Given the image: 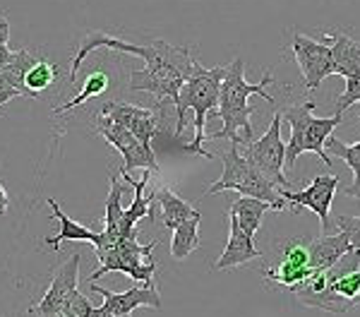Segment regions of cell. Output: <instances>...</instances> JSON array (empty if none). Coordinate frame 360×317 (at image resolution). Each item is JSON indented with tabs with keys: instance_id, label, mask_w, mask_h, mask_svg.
<instances>
[{
	"instance_id": "obj_1",
	"label": "cell",
	"mask_w": 360,
	"mask_h": 317,
	"mask_svg": "<svg viewBox=\"0 0 360 317\" xmlns=\"http://www.w3.org/2000/svg\"><path fill=\"white\" fill-rule=\"evenodd\" d=\"M96 48H111L120 51V53L144 58L147 67L130 72V91H144V94L156 96L159 101L168 99L173 103V108H176L180 89L188 82L195 65V53L185 46H171L168 41H161V39H154L149 44H130L123 41V39L108 37L103 32H94L79 44L77 53H75V60L70 65V82L77 79V72L86 60V56L94 53Z\"/></svg>"
},
{
	"instance_id": "obj_2",
	"label": "cell",
	"mask_w": 360,
	"mask_h": 317,
	"mask_svg": "<svg viewBox=\"0 0 360 317\" xmlns=\"http://www.w3.org/2000/svg\"><path fill=\"white\" fill-rule=\"evenodd\" d=\"M269 84H274V75L266 72L257 84L245 79V63L243 58H236L229 67H226V77L221 82V91H219V106L217 115L224 120V130L209 135V140H221L226 137L231 144H248L252 142V118L255 108L250 106V96L259 94L269 103H274V96L269 94Z\"/></svg>"
},
{
	"instance_id": "obj_3",
	"label": "cell",
	"mask_w": 360,
	"mask_h": 317,
	"mask_svg": "<svg viewBox=\"0 0 360 317\" xmlns=\"http://www.w3.org/2000/svg\"><path fill=\"white\" fill-rule=\"evenodd\" d=\"M226 77V67H207L197 60L195 56V65H193V72H190L188 82L183 84L180 89V96H178V103H176V135L185 130V115L188 111L195 113V140L190 144H185L190 154H200L205 159H214L212 152H207L205 144H207V137H205V123L209 118V113L219 106V91H221V82Z\"/></svg>"
},
{
	"instance_id": "obj_4",
	"label": "cell",
	"mask_w": 360,
	"mask_h": 317,
	"mask_svg": "<svg viewBox=\"0 0 360 317\" xmlns=\"http://www.w3.org/2000/svg\"><path fill=\"white\" fill-rule=\"evenodd\" d=\"M312 111H315L312 101L281 108V118L291 125V140L286 144V171H291L298 157L305 152L317 154L324 161V166L332 169V154L327 152V140L341 123L344 113L336 111L332 118H315Z\"/></svg>"
},
{
	"instance_id": "obj_5",
	"label": "cell",
	"mask_w": 360,
	"mask_h": 317,
	"mask_svg": "<svg viewBox=\"0 0 360 317\" xmlns=\"http://www.w3.org/2000/svg\"><path fill=\"white\" fill-rule=\"evenodd\" d=\"M226 190H238V193L248 195V198L264 200L274 212H283L291 207L281 198V193H278L274 183L266 181L262 173L238 152V144H231L229 152H226L221 178L217 183H212V186H207L202 195H217V193H226Z\"/></svg>"
},
{
	"instance_id": "obj_6",
	"label": "cell",
	"mask_w": 360,
	"mask_h": 317,
	"mask_svg": "<svg viewBox=\"0 0 360 317\" xmlns=\"http://www.w3.org/2000/svg\"><path fill=\"white\" fill-rule=\"evenodd\" d=\"M156 245H159V240H154V243H149V245H139L137 243V231L127 235V238H120L115 247H111V250H106V252H98L96 255L98 267H96L94 274H89L86 284L98 281L103 274H108V272H123V274L130 276L135 284H144V286L156 284L154 272L159 269V262L152 257Z\"/></svg>"
},
{
	"instance_id": "obj_7",
	"label": "cell",
	"mask_w": 360,
	"mask_h": 317,
	"mask_svg": "<svg viewBox=\"0 0 360 317\" xmlns=\"http://www.w3.org/2000/svg\"><path fill=\"white\" fill-rule=\"evenodd\" d=\"M266 181H271L276 188L291 190L293 183L286 178V144L281 140V111L274 113L269 128L257 142L245 144L243 154Z\"/></svg>"
},
{
	"instance_id": "obj_8",
	"label": "cell",
	"mask_w": 360,
	"mask_h": 317,
	"mask_svg": "<svg viewBox=\"0 0 360 317\" xmlns=\"http://www.w3.org/2000/svg\"><path fill=\"white\" fill-rule=\"evenodd\" d=\"M307 243H310V240H303V238H293V240L281 243V247H278L281 257L264 269V284L276 286L278 291L293 293L307 276L312 272H317L310 264V247H307Z\"/></svg>"
},
{
	"instance_id": "obj_9",
	"label": "cell",
	"mask_w": 360,
	"mask_h": 317,
	"mask_svg": "<svg viewBox=\"0 0 360 317\" xmlns=\"http://www.w3.org/2000/svg\"><path fill=\"white\" fill-rule=\"evenodd\" d=\"M94 132L120 152V157H123V166L120 169L123 171H132V169H149L152 173L159 171V161H156L154 149L149 144H144L142 140H137L125 125L115 123V120L106 118V115H96Z\"/></svg>"
},
{
	"instance_id": "obj_10",
	"label": "cell",
	"mask_w": 360,
	"mask_h": 317,
	"mask_svg": "<svg viewBox=\"0 0 360 317\" xmlns=\"http://www.w3.org/2000/svg\"><path fill=\"white\" fill-rule=\"evenodd\" d=\"M291 53L295 58L303 75L305 89L315 91L329 75H334V53L332 46L315 41V39L305 37V34L293 32L291 37Z\"/></svg>"
},
{
	"instance_id": "obj_11",
	"label": "cell",
	"mask_w": 360,
	"mask_h": 317,
	"mask_svg": "<svg viewBox=\"0 0 360 317\" xmlns=\"http://www.w3.org/2000/svg\"><path fill=\"white\" fill-rule=\"evenodd\" d=\"M164 101H159L156 108H139V106H132V103H125V101H106L101 108H98V115H106V118L115 120V123L125 125L137 140H142L144 144L152 147L156 132L164 125Z\"/></svg>"
},
{
	"instance_id": "obj_12",
	"label": "cell",
	"mask_w": 360,
	"mask_h": 317,
	"mask_svg": "<svg viewBox=\"0 0 360 317\" xmlns=\"http://www.w3.org/2000/svg\"><path fill=\"white\" fill-rule=\"evenodd\" d=\"M339 183L341 181L336 176H317L315 181L303 190L278 188V193L291 205V212H295V214L300 212V207H307V209L315 212L319 216V221H322V233H329V228L334 226L332 219H329V212H332V200H334L336 190H339Z\"/></svg>"
},
{
	"instance_id": "obj_13",
	"label": "cell",
	"mask_w": 360,
	"mask_h": 317,
	"mask_svg": "<svg viewBox=\"0 0 360 317\" xmlns=\"http://www.w3.org/2000/svg\"><path fill=\"white\" fill-rule=\"evenodd\" d=\"M79 259H82L79 252H75V255L58 269V274L53 276V281H51L49 291L44 293L41 301L27 310L29 317H51L65 308V303L72 298V293L79 291L77 288L79 286Z\"/></svg>"
},
{
	"instance_id": "obj_14",
	"label": "cell",
	"mask_w": 360,
	"mask_h": 317,
	"mask_svg": "<svg viewBox=\"0 0 360 317\" xmlns=\"http://www.w3.org/2000/svg\"><path fill=\"white\" fill-rule=\"evenodd\" d=\"M89 288L94 293H98V296H103V308L113 315H132V310H137V308L161 310V296H159L156 284L152 286L137 284V286H132L130 291H123V293H113V291H108V288H101L96 281H91Z\"/></svg>"
},
{
	"instance_id": "obj_15",
	"label": "cell",
	"mask_w": 360,
	"mask_h": 317,
	"mask_svg": "<svg viewBox=\"0 0 360 317\" xmlns=\"http://www.w3.org/2000/svg\"><path fill=\"white\" fill-rule=\"evenodd\" d=\"M226 219H229V240H226L221 257L212 264L214 272H224V269L240 267V264H248V262H252V259H262V252L255 247V235L243 231L240 224L231 214Z\"/></svg>"
},
{
	"instance_id": "obj_16",
	"label": "cell",
	"mask_w": 360,
	"mask_h": 317,
	"mask_svg": "<svg viewBox=\"0 0 360 317\" xmlns=\"http://www.w3.org/2000/svg\"><path fill=\"white\" fill-rule=\"evenodd\" d=\"M310 264L317 272H329L341 257H346L353 250L351 238L339 231V233H322L317 238H312L310 243Z\"/></svg>"
},
{
	"instance_id": "obj_17",
	"label": "cell",
	"mask_w": 360,
	"mask_h": 317,
	"mask_svg": "<svg viewBox=\"0 0 360 317\" xmlns=\"http://www.w3.org/2000/svg\"><path fill=\"white\" fill-rule=\"evenodd\" d=\"M324 41L332 46L334 75L341 77H360V41L341 32L324 34Z\"/></svg>"
},
{
	"instance_id": "obj_18",
	"label": "cell",
	"mask_w": 360,
	"mask_h": 317,
	"mask_svg": "<svg viewBox=\"0 0 360 317\" xmlns=\"http://www.w3.org/2000/svg\"><path fill=\"white\" fill-rule=\"evenodd\" d=\"M49 207H51V212H53V216L58 219V224H60V231H58L56 238H46V245H49V247L60 250L63 240H82V243H91V245L98 243L101 233H96V231H91V228L82 226V224L72 221V219L63 212V207H60V202H58V200L49 198Z\"/></svg>"
},
{
	"instance_id": "obj_19",
	"label": "cell",
	"mask_w": 360,
	"mask_h": 317,
	"mask_svg": "<svg viewBox=\"0 0 360 317\" xmlns=\"http://www.w3.org/2000/svg\"><path fill=\"white\" fill-rule=\"evenodd\" d=\"M154 200L156 205L161 207V214H164V226L168 231H176L180 224L188 221V219H195V216H202L200 212L195 209L193 205H188L183 198H178L171 188H159L154 190Z\"/></svg>"
},
{
	"instance_id": "obj_20",
	"label": "cell",
	"mask_w": 360,
	"mask_h": 317,
	"mask_svg": "<svg viewBox=\"0 0 360 317\" xmlns=\"http://www.w3.org/2000/svg\"><path fill=\"white\" fill-rule=\"evenodd\" d=\"M271 207L266 205L264 200H257V198H248V195H240L233 205H231L229 214L240 224L243 231H248L250 235H255L262 226V219L264 214L269 212Z\"/></svg>"
},
{
	"instance_id": "obj_21",
	"label": "cell",
	"mask_w": 360,
	"mask_h": 317,
	"mask_svg": "<svg viewBox=\"0 0 360 317\" xmlns=\"http://www.w3.org/2000/svg\"><path fill=\"white\" fill-rule=\"evenodd\" d=\"M37 60H39V56L32 53V51H27V48L13 51V58L0 67V84H8V86H13V89L20 91L22 96H29L27 86H25V77H27L29 67H32Z\"/></svg>"
},
{
	"instance_id": "obj_22",
	"label": "cell",
	"mask_w": 360,
	"mask_h": 317,
	"mask_svg": "<svg viewBox=\"0 0 360 317\" xmlns=\"http://www.w3.org/2000/svg\"><path fill=\"white\" fill-rule=\"evenodd\" d=\"M327 152L332 154V157L346 161L348 166H351L353 171V183L348 188H341V193L348 195V198H356L360 200V142L356 144H344L339 142L336 137L332 135L327 140Z\"/></svg>"
},
{
	"instance_id": "obj_23",
	"label": "cell",
	"mask_w": 360,
	"mask_h": 317,
	"mask_svg": "<svg viewBox=\"0 0 360 317\" xmlns=\"http://www.w3.org/2000/svg\"><path fill=\"white\" fill-rule=\"evenodd\" d=\"M200 219L202 216L188 219V221H183L176 231H173V238H171V257L173 259H185L200 247Z\"/></svg>"
},
{
	"instance_id": "obj_24",
	"label": "cell",
	"mask_w": 360,
	"mask_h": 317,
	"mask_svg": "<svg viewBox=\"0 0 360 317\" xmlns=\"http://www.w3.org/2000/svg\"><path fill=\"white\" fill-rule=\"evenodd\" d=\"M108 84H111V79H108L106 72H101V70L89 72V75H86V79H84V84H82V89H79V94L75 96V99H70L68 103H63V106L53 108V113L63 115V113L75 111V108H79L84 101L94 99V96H101L103 91L108 89Z\"/></svg>"
},
{
	"instance_id": "obj_25",
	"label": "cell",
	"mask_w": 360,
	"mask_h": 317,
	"mask_svg": "<svg viewBox=\"0 0 360 317\" xmlns=\"http://www.w3.org/2000/svg\"><path fill=\"white\" fill-rule=\"evenodd\" d=\"M58 75H60V67H58L56 63H51V60H44V58H39V60L34 63L32 67H29V72H27V77H25L27 94L37 99V96L41 94L44 89H49V86L56 82Z\"/></svg>"
},
{
	"instance_id": "obj_26",
	"label": "cell",
	"mask_w": 360,
	"mask_h": 317,
	"mask_svg": "<svg viewBox=\"0 0 360 317\" xmlns=\"http://www.w3.org/2000/svg\"><path fill=\"white\" fill-rule=\"evenodd\" d=\"M91 310H94V305L89 303V298H86L84 293L75 291L72 298L65 303V308H63L60 313L68 317H91Z\"/></svg>"
},
{
	"instance_id": "obj_27",
	"label": "cell",
	"mask_w": 360,
	"mask_h": 317,
	"mask_svg": "<svg viewBox=\"0 0 360 317\" xmlns=\"http://www.w3.org/2000/svg\"><path fill=\"white\" fill-rule=\"evenodd\" d=\"M334 226L351 238L353 250L360 252V216H336L334 219Z\"/></svg>"
},
{
	"instance_id": "obj_28",
	"label": "cell",
	"mask_w": 360,
	"mask_h": 317,
	"mask_svg": "<svg viewBox=\"0 0 360 317\" xmlns=\"http://www.w3.org/2000/svg\"><path fill=\"white\" fill-rule=\"evenodd\" d=\"M360 101V77H348L346 79V89L344 94L339 96V101H336V111H348V108L353 106V103Z\"/></svg>"
},
{
	"instance_id": "obj_29",
	"label": "cell",
	"mask_w": 360,
	"mask_h": 317,
	"mask_svg": "<svg viewBox=\"0 0 360 317\" xmlns=\"http://www.w3.org/2000/svg\"><path fill=\"white\" fill-rule=\"evenodd\" d=\"M17 96H22L17 89H13V86H8V84H0V106H5V103L17 99Z\"/></svg>"
},
{
	"instance_id": "obj_30",
	"label": "cell",
	"mask_w": 360,
	"mask_h": 317,
	"mask_svg": "<svg viewBox=\"0 0 360 317\" xmlns=\"http://www.w3.org/2000/svg\"><path fill=\"white\" fill-rule=\"evenodd\" d=\"M10 39V20L5 13H0V44H8Z\"/></svg>"
},
{
	"instance_id": "obj_31",
	"label": "cell",
	"mask_w": 360,
	"mask_h": 317,
	"mask_svg": "<svg viewBox=\"0 0 360 317\" xmlns=\"http://www.w3.org/2000/svg\"><path fill=\"white\" fill-rule=\"evenodd\" d=\"M91 317H132V315H113V313H108L103 305H98V308L91 310Z\"/></svg>"
},
{
	"instance_id": "obj_32",
	"label": "cell",
	"mask_w": 360,
	"mask_h": 317,
	"mask_svg": "<svg viewBox=\"0 0 360 317\" xmlns=\"http://www.w3.org/2000/svg\"><path fill=\"white\" fill-rule=\"evenodd\" d=\"M8 205H10V200H8V193H5V188H3V183H0V216L8 212Z\"/></svg>"
},
{
	"instance_id": "obj_33",
	"label": "cell",
	"mask_w": 360,
	"mask_h": 317,
	"mask_svg": "<svg viewBox=\"0 0 360 317\" xmlns=\"http://www.w3.org/2000/svg\"><path fill=\"white\" fill-rule=\"evenodd\" d=\"M10 58H13V51L8 48V44H0V67H3Z\"/></svg>"
}]
</instances>
